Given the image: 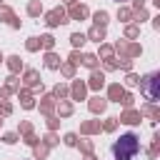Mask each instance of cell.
<instances>
[{"label":"cell","mask_w":160,"mask_h":160,"mask_svg":"<svg viewBox=\"0 0 160 160\" xmlns=\"http://www.w3.org/2000/svg\"><path fill=\"white\" fill-rule=\"evenodd\" d=\"M118 2H120V0H118Z\"/></svg>","instance_id":"2"},{"label":"cell","mask_w":160,"mask_h":160,"mask_svg":"<svg viewBox=\"0 0 160 160\" xmlns=\"http://www.w3.org/2000/svg\"><path fill=\"white\" fill-rule=\"evenodd\" d=\"M138 152H140V142L135 135H122L115 142V158L118 160H135Z\"/></svg>","instance_id":"1"}]
</instances>
